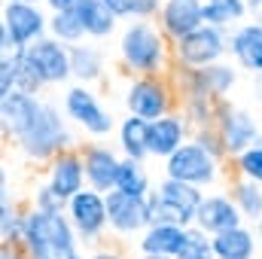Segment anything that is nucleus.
I'll return each mask as SVG.
<instances>
[{
  "instance_id": "obj_24",
  "label": "nucleus",
  "mask_w": 262,
  "mask_h": 259,
  "mask_svg": "<svg viewBox=\"0 0 262 259\" xmlns=\"http://www.w3.org/2000/svg\"><path fill=\"white\" fill-rule=\"evenodd\" d=\"M70 67H73V79L82 82V85H95L104 79V70H107V61H104V52L92 43H73L70 46Z\"/></svg>"
},
{
  "instance_id": "obj_8",
  "label": "nucleus",
  "mask_w": 262,
  "mask_h": 259,
  "mask_svg": "<svg viewBox=\"0 0 262 259\" xmlns=\"http://www.w3.org/2000/svg\"><path fill=\"white\" fill-rule=\"evenodd\" d=\"M226 55H229V31L213 28V25H201L192 34H186L183 40L174 43V61L189 67L216 64Z\"/></svg>"
},
{
  "instance_id": "obj_20",
  "label": "nucleus",
  "mask_w": 262,
  "mask_h": 259,
  "mask_svg": "<svg viewBox=\"0 0 262 259\" xmlns=\"http://www.w3.org/2000/svg\"><path fill=\"white\" fill-rule=\"evenodd\" d=\"M186 229L189 226H174V223H152L146 226L137 238V250L140 253H152V256H177L183 241H186Z\"/></svg>"
},
{
  "instance_id": "obj_36",
  "label": "nucleus",
  "mask_w": 262,
  "mask_h": 259,
  "mask_svg": "<svg viewBox=\"0 0 262 259\" xmlns=\"http://www.w3.org/2000/svg\"><path fill=\"white\" fill-rule=\"evenodd\" d=\"M232 162H235V174L238 177H247V180L262 183V137L253 146H247L241 156H235Z\"/></svg>"
},
{
  "instance_id": "obj_32",
  "label": "nucleus",
  "mask_w": 262,
  "mask_h": 259,
  "mask_svg": "<svg viewBox=\"0 0 262 259\" xmlns=\"http://www.w3.org/2000/svg\"><path fill=\"white\" fill-rule=\"evenodd\" d=\"M12 58H15V89H21V92H31V95H40V92L46 89V82H43V76H40L37 64L31 61L28 49H21V52H12Z\"/></svg>"
},
{
  "instance_id": "obj_6",
  "label": "nucleus",
  "mask_w": 262,
  "mask_h": 259,
  "mask_svg": "<svg viewBox=\"0 0 262 259\" xmlns=\"http://www.w3.org/2000/svg\"><path fill=\"white\" fill-rule=\"evenodd\" d=\"M162 171H165V177L186 180V183L201 186V189L220 183V177H223L220 159L210 156V153H207L201 143H195V140H186L177 153H171V156L162 162Z\"/></svg>"
},
{
  "instance_id": "obj_31",
  "label": "nucleus",
  "mask_w": 262,
  "mask_h": 259,
  "mask_svg": "<svg viewBox=\"0 0 262 259\" xmlns=\"http://www.w3.org/2000/svg\"><path fill=\"white\" fill-rule=\"evenodd\" d=\"M116 189L128 195H149V174L143 168V162L137 159H125L122 156V168H119V177H116Z\"/></svg>"
},
{
  "instance_id": "obj_2",
  "label": "nucleus",
  "mask_w": 262,
  "mask_h": 259,
  "mask_svg": "<svg viewBox=\"0 0 262 259\" xmlns=\"http://www.w3.org/2000/svg\"><path fill=\"white\" fill-rule=\"evenodd\" d=\"M21 247L28 250V259H67L76 253L79 235H76L67 210H40V207H31L25 213Z\"/></svg>"
},
{
  "instance_id": "obj_15",
  "label": "nucleus",
  "mask_w": 262,
  "mask_h": 259,
  "mask_svg": "<svg viewBox=\"0 0 262 259\" xmlns=\"http://www.w3.org/2000/svg\"><path fill=\"white\" fill-rule=\"evenodd\" d=\"M82 162H85V180L98 192L116 189V177L122 168V153L104 146V143H85L82 146Z\"/></svg>"
},
{
  "instance_id": "obj_14",
  "label": "nucleus",
  "mask_w": 262,
  "mask_h": 259,
  "mask_svg": "<svg viewBox=\"0 0 262 259\" xmlns=\"http://www.w3.org/2000/svg\"><path fill=\"white\" fill-rule=\"evenodd\" d=\"M156 25L171 43L183 40L186 34L204 25V0H162L156 12Z\"/></svg>"
},
{
  "instance_id": "obj_34",
  "label": "nucleus",
  "mask_w": 262,
  "mask_h": 259,
  "mask_svg": "<svg viewBox=\"0 0 262 259\" xmlns=\"http://www.w3.org/2000/svg\"><path fill=\"white\" fill-rule=\"evenodd\" d=\"M149 213H152V223H174V226H195V217H189L186 210L174 207L171 201H165L162 195L149 192Z\"/></svg>"
},
{
  "instance_id": "obj_40",
  "label": "nucleus",
  "mask_w": 262,
  "mask_h": 259,
  "mask_svg": "<svg viewBox=\"0 0 262 259\" xmlns=\"http://www.w3.org/2000/svg\"><path fill=\"white\" fill-rule=\"evenodd\" d=\"M0 259H28V250L15 241H3L0 244Z\"/></svg>"
},
{
  "instance_id": "obj_42",
  "label": "nucleus",
  "mask_w": 262,
  "mask_h": 259,
  "mask_svg": "<svg viewBox=\"0 0 262 259\" xmlns=\"http://www.w3.org/2000/svg\"><path fill=\"white\" fill-rule=\"evenodd\" d=\"M89 259H122V253H116V250H95Z\"/></svg>"
},
{
  "instance_id": "obj_13",
  "label": "nucleus",
  "mask_w": 262,
  "mask_h": 259,
  "mask_svg": "<svg viewBox=\"0 0 262 259\" xmlns=\"http://www.w3.org/2000/svg\"><path fill=\"white\" fill-rule=\"evenodd\" d=\"M31 61L37 64L40 76L46 85H64L73 79V67H70V46L55 40V37H40L28 46Z\"/></svg>"
},
{
  "instance_id": "obj_4",
  "label": "nucleus",
  "mask_w": 262,
  "mask_h": 259,
  "mask_svg": "<svg viewBox=\"0 0 262 259\" xmlns=\"http://www.w3.org/2000/svg\"><path fill=\"white\" fill-rule=\"evenodd\" d=\"M46 34H49V15L43 12L40 3H28V0H6L3 3L0 55L21 52Z\"/></svg>"
},
{
  "instance_id": "obj_46",
  "label": "nucleus",
  "mask_w": 262,
  "mask_h": 259,
  "mask_svg": "<svg viewBox=\"0 0 262 259\" xmlns=\"http://www.w3.org/2000/svg\"><path fill=\"white\" fill-rule=\"evenodd\" d=\"M67 259H85V256H82V253H79V250H76V253H73V256H67Z\"/></svg>"
},
{
  "instance_id": "obj_16",
  "label": "nucleus",
  "mask_w": 262,
  "mask_h": 259,
  "mask_svg": "<svg viewBox=\"0 0 262 259\" xmlns=\"http://www.w3.org/2000/svg\"><path fill=\"white\" fill-rule=\"evenodd\" d=\"M46 183L61 195V198H67V201L79 192V189H85L89 180H85L82 149H73V146H70V149H61V153L49 162V177H46Z\"/></svg>"
},
{
  "instance_id": "obj_25",
  "label": "nucleus",
  "mask_w": 262,
  "mask_h": 259,
  "mask_svg": "<svg viewBox=\"0 0 262 259\" xmlns=\"http://www.w3.org/2000/svg\"><path fill=\"white\" fill-rule=\"evenodd\" d=\"M229 195H232V201L238 204V210L244 213L247 223L256 226L262 220V183L247 180V177H235L232 186H229Z\"/></svg>"
},
{
  "instance_id": "obj_35",
  "label": "nucleus",
  "mask_w": 262,
  "mask_h": 259,
  "mask_svg": "<svg viewBox=\"0 0 262 259\" xmlns=\"http://www.w3.org/2000/svg\"><path fill=\"white\" fill-rule=\"evenodd\" d=\"M119 18H156L162 0H104Z\"/></svg>"
},
{
  "instance_id": "obj_41",
  "label": "nucleus",
  "mask_w": 262,
  "mask_h": 259,
  "mask_svg": "<svg viewBox=\"0 0 262 259\" xmlns=\"http://www.w3.org/2000/svg\"><path fill=\"white\" fill-rule=\"evenodd\" d=\"M76 3H79V0H43V6H46L49 12H61V9H76Z\"/></svg>"
},
{
  "instance_id": "obj_47",
  "label": "nucleus",
  "mask_w": 262,
  "mask_h": 259,
  "mask_svg": "<svg viewBox=\"0 0 262 259\" xmlns=\"http://www.w3.org/2000/svg\"><path fill=\"white\" fill-rule=\"evenodd\" d=\"M28 3H43V0H28Z\"/></svg>"
},
{
  "instance_id": "obj_33",
  "label": "nucleus",
  "mask_w": 262,
  "mask_h": 259,
  "mask_svg": "<svg viewBox=\"0 0 262 259\" xmlns=\"http://www.w3.org/2000/svg\"><path fill=\"white\" fill-rule=\"evenodd\" d=\"M174 259H216L213 235H207V232L198 229V226H189V229H186V241H183L180 253Z\"/></svg>"
},
{
  "instance_id": "obj_3",
  "label": "nucleus",
  "mask_w": 262,
  "mask_h": 259,
  "mask_svg": "<svg viewBox=\"0 0 262 259\" xmlns=\"http://www.w3.org/2000/svg\"><path fill=\"white\" fill-rule=\"evenodd\" d=\"M73 146V134L67 128V113L64 107L46 101L40 119L34 122V128L28 131L21 140H15V149L28 159V162H52L61 149Z\"/></svg>"
},
{
  "instance_id": "obj_28",
  "label": "nucleus",
  "mask_w": 262,
  "mask_h": 259,
  "mask_svg": "<svg viewBox=\"0 0 262 259\" xmlns=\"http://www.w3.org/2000/svg\"><path fill=\"white\" fill-rule=\"evenodd\" d=\"M25 213L28 210L15 207L9 201V186H6V174H3V195H0V238L3 241L21 244V238H25Z\"/></svg>"
},
{
  "instance_id": "obj_23",
  "label": "nucleus",
  "mask_w": 262,
  "mask_h": 259,
  "mask_svg": "<svg viewBox=\"0 0 262 259\" xmlns=\"http://www.w3.org/2000/svg\"><path fill=\"white\" fill-rule=\"evenodd\" d=\"M256 244H259L256 232L250 226H244V223L213 235L216 259H256Z\"/></svg>"
},
{
  "instance_id": "obj_12",
  "label": "nucleus",
  "mask_w": 262,
  "mask_h": 259,
  "mask_svg": "<svg viewBox=\"0 0 262 259\" xmlns=\"http://www.w3.org/2000/svg\"><path fill=\"white\" fill-rule=\"evenodd\" d=\"M43 98L40 95H31V92H9V95H0V128L6 140H21L28 131L34 128V122L40 119L43 113Z\"/></svg>"
},
{
  "instance_id": "obj_48",
  "label": "nucleus",
  "mask_w": 262,
  "mask_h": 259,
  "mask_svg": "<svg viewBox=\"0 0 262 259\" xmlns=\"http://www.w3.org/2000/svg\"><path fill=\"white\" fill-rule=\"evenodd\" d=\"M259 18H262V9H259Z\"/></svg>"
},
{
  "instance_id": "obj_27",
  "label": "nucleus",
  "mask_w": 262,
  "mask_h": 259,
  "mask_svg": "<svg viewBox=\"0 0 262 259\" xmlns=\"http://www.w3.org/2000/svg\"><path fill=\"white\" fill-rule=\"evenodd\" d=\"M247 0H204V25L232 31L247 15Z\"/></svg>"
},
{
  "instance_id": "obj_17",
  "label": "nucleus",
  "mask_w": 262,
  "mask_h": 259,
  "mask_svg": "<svg viewBox=\"0 0 262 259\" xmlns=\"http://www.w3.org/2000/svg\"><path fill=\"white\" fill-rule=\"evenodd\" d=\"M244 223V213L238 210V204L232 201L229 192H210L201 198L195 210V226L204 229L207 235H220L226 229H235Z\"/></svg>"
},
{
  "instance_id": "obj_10",
  "label": "nucleus",
  "mask_w": 262,
  "mask_h": 259,
  "mask_svg": "<svg viewBox=\"0 0 262 259\" xmlns=\"http://www.w3.org/2000/svg\"><path fill=\"white\" fill-rule=\"evenodd\" d=\"M213 125L223 134L229 159L241 156L247 146H253L262 137V128H259V122H256V116L247 113V110H241V107H232L229 98L216 101V119H213Z\"/></svg>"
},
{
  "instance_id": "obj_22",
  "label": "nucleus",
  "mask_w": 262,
  "mask_h": 259,
  "mask_svg": "<svg viewBox=\"0 0 262 259\" xmlns=\"http://www.w3.org/2000/svg\"><path fill=\"white\" fill-rule=\"evenodd\" d=\"M116 140H119V153L125 159L146 162L149 159V119L128 113L119 125H116Z\"/></svg>"
},
{
  "instance_id": "obj_7",
  "label": "nucleus",
  "mask_w": 262,
  "mask_h": 259,
  "mask_svg": "<svg viewBox=\"0 0 262 259\" xmlns=\"http://www.w3.org/2000/svg\"><path fill=\"white\" fill-rule=\"evenodd\" d=\"M61 107H64L67 119L73 125H79L89 137H107L116 131V119L101 104V98L92 92V85H82V82L70 85L61 95Z\"/></svg>"
},
{
  "instance_id": "obj_43",
  "label": "nucleus",
  "mask_w": 262,
  "mask_h": 259,
  "mask_svg": "<svg viewBox=\"0 0 262 259\" xmlns=\"http://www.w3.org/2000/svg\"><path fill=\"white\" fill-rule=\"evenodd\" d=\"M247 9H250V12H259V9H262V0H247Z\"/></svg>"
},
{
  "instance_id": "obj_5",
  "label": "nucleus",
  "mask_w": 262,
  "mask_h": 259,
  "mask_svg": "<svg viewBox=\"0 0 262 259\" xmlns=\"http://www.w3.org/2000/svg\"><path fill=\"white\" fill-rule=\"evenodd\" d=\"M122 101H125L128 113L152 122V119H162V116L174 113L180 95H177L168 73H140V76H131Z\"/></svg>"
},
{
  "instance_id": "obj_38",
  "label": "nucleus",
  "mask_w": 262,
  "mask_h": 259,
  "mask_svg": "<svg viewBox=\"0 0 262 259\" xmlns=\"http://www.w3.org/2000/svg\"><path fill=\"white\" fill-rule=\"evenodd\" d=\"M34 207H40V210H67V198H61L49 183H43V186L34 189Z\"/></svg>"
},
{
  "instance_id": "obj_21",
  "label": "nucleus",
  "mask_w": 262,
  "mask_h": 259,
  "mask_svg": "<svg viewBox=\"0 0 262 259\" xmlns=\"http://www.w3.org/2000/svg\"><path fill=\"white\" fill-rule=\"evenodd\" d=\"M76 15H79V21L85 28L89 40H107L119 28V15L104 0H79L76 3Z\"/></svg>"
},
{
  "instance_id": "obj_29",
  "label": "nucleus",
  "mask_w": 262,
  "mask_h": 259,
  "mask_svg": "<svg viewBox=\"0 0 262 259\" xmlns=\"http://www.w3.org/2000/svg\"><path fill=\"white\" fill-rule=\"evenodd\" d=\"M49 37L61 40L67 46L89 40L82 21H79V15H76V9H61V12H52V15H49Z\"/></svg>"
},
{
  "instance_id": "obj_26",
  "label": "nucleus",
  "mask_w": 262,
  "mask_h": 259,
  "mask_svg": "<svg viewBox=\"0 0 262 259\" xmlns=\"http://www.w3.org/2000/svg\"><path fill=\"white\" fill-rule=\"evenodd\" d=\"M156 192L162 195L165 201H171L174 207L186 210L189 217H195V210H198V204H201V198L207 195L201 186H192V183H186V180H174V177H165V180L156 186Z\"/></svg>"
},
{
  "instance_id": "obj_39",
  "label": "nucleus",
  "mask_w": 262,
  "mask_h": 259,
  "mask_svg": "<svg viewBox=\"0 0 262 259\" xmlns=\"http://www.w3.org/2000/svg\"><path fill=\"white\" fill-rule=\"evenodd\" d=\"M15 92V58L0 55V95Z\"/></svg>"
},
{
  "instance_id": "obj_18",
  "label": "nucleus",
  "mask_w": 262,
  "mask_h": 259,
  "mask_svg": "<svg viewBox=\"0 0 262 259\" xmlns=\"http://www.w3.org/2000/svg\"><path fill=\"white\" fill-rule=\"evenodd\" d=\"M186 140H192V125L186 122L183 113H168L162 119L149 122V159H168L177 153Z\"/></svg>"
},
{
  "instance_id": "obj_45",
  "label": "nucleus",
  "mask_w": 262,
  "mask_h": 259,
  "mask_svg": "<svg viewBox=\"0 0 262 259\" xmlns=\"http://www.w3.org/2000/svg\"><path fill=\"white\" fill-rule=\"evenodd\" d=\"M256 238H259V247H262V220L256 223Z\"/></svg>"
},
{
  "instance_id": "obj_11",
  "label": "nucleus",
  "mask_w": 262,
  "mask_h": 259,
  "mask_svg": "<svg viewBox=\"0 0 262 259\" xmlns=\"http://www.w3.org/2000/svg\"><path fill=\"white\" fill-rule=\"evenodd\" d=\"M107 217H110V232L119 238H134L146 226H152L149 213V195H128L119 189L107 192Z\"/></svg>"
},
{
  "instance_id": "obj_30",
  "label": "nucleus",
  "mask_w": 262,
  "mask_h": 259,
  "mask_svg": "<svg viewBox=\"0 0 262 259\" xmlns=\"http://www.w3.org/2000/svg\"><path fill=\"white\" fill-rule=\"evenodd\" d=\"M180 104H183V116L192 125V131L213 125V119H216V101L213 98L192 92V95H180Z\"/></svg>"
},
{
  "instance_id": "obj_37",
  "label": "nucleus",
  "mask_w": 262,
  "mask_h": 259,
  "mask_svg": "<svg viewBox=\"0 0 262 259\" xmlns=\"http://www.w3.org/2000/svg\"><path fill=\"white\" fill-rule=\"evenodd\" d=\"M192 140L195 143H201L210 156H216L220 162L223 159H229V153H226V143H223V134H220V128L216 125H207V128H195L192 131Z\"/></svg>"
},
{
  "instance_id": "obj_44",
  "label": "nucleus",
  "mask_w": 262,
  "mask_h": 259,
  "mask_svg": "<svg viewBox=\"0 0 262 259\" xmlns=\"http://www.w3.org/2000/svg\"><path fill=\"white\" fill-rule=\"evenodd\" d=\"M137 259H174V256H152V253H140Z\"/></svg>"
},
{
  "instance_id": "obj_19",
  "label": "nucleus",
  "mask_w": 262,
  "mask_h": 259,
  "mask_svg": "<svg viewBox=\"0 0 262 259\" xmlns=\"http://www.w3.org/2000/svg\"><path fill=\"white\" fill-rule=\"evenodd\" d=\"M229 55L235 58L238 67L256 73V67L262 61V18L235 25L229 31Z\"/></svg>"
},
{
  "instance_id": "obj_9",
  "label": "nucleus",
  "mask_w": 262,
  "mask_h": 259,
  "mask_svg": "<svg viewBox=\"0 0 262 259\" xmlns=\"http://www.w3.org/2000/svg\"><path fill=\"white\" fill-rule=\"evenodd\" d=\"M67 217L79 235L82 244H95L101 241V235L110 229V217H107V192H98L92 186L79 189L67 201Z\"/></svg>"
},
{
  "instance_id": "obj_1",
  "label": "nucleus",
  "mask_w": 262,
  "mask_h": 259,
  "mask_svg": "<svg viewBox=\"0 0 262 259\" xmlns=\"http://www.w3.org/2000/svg\"><path fill=\"white\" fill-rule=\"evenodd\" d=\"M119 61L131 76L168 73L174 64V43L162 34L156 18H131L119 34Z\"/></svg>"
}]
</instances>
